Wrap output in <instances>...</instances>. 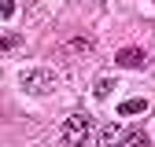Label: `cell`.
<instances>
[{
  "instance_id": "cell-9",
  "label": "cell",
  "mask_w": 155,
  "mask_h": 147,
  "mask_svg": "<svg viewBox=\"0 0 155 147\" xmlns=\"http://www.w3.org/2000/svg\"><path fill=\"white\" fill-rule=\"evenodd\" d=\"M122 147H151V140H148L144 133H137V136H129V140H122Z\"/></svg>"
},
{
  "instance_id": "cell-7",
  "label": "cell",
  "mask_w": 155,
  "mask_h": 147,
  "mask_svg": "<svg viewBox=\"0 0 155 147\" xmlns=\"http://www.w3.org/2000/svg\"><path fill=\"white\" fill-rule=\"evenodd\" d=\"M18 44H22V41H18L15 33H4V37H0V55H8V52H15Z\"/></svg>"
},
{
  "instance_id": "cell-2",
  "label": "cell",
  "mask_w": 155,
  "mask_h": 147,
  "mask_svg": "<svg viewBox=\"0 0 155 147\" xmlns=\"http://www.w3.org/2000/svg\"><path fill=\"white\" fill-rule=\"evenodd\" d=\"M18 85H22L26 96H48V92L55 88V74L33 66V70H22V74H18Z\"/></svg>"
},
{
  "instance_id": "cell-8",
  "label": "cell",
  "mask_w": 155,
  "mask_h": 147,
  "mask_svg": "<svg viewBox=\"0 0 155 147\" xmlns=\"http://www.w3.org/2000/svg\"><path fill=\"white\" fill-rule=\"evenodd\" d=\"M67 52H70V55H89V41H85V37H74Z\"/></svg>"
},
{
  "instance_id": "cell-4",
  "label": "cell",
  "mask_w": 155,
  "mask_h": 147,
  "mask_svg": "<svg viewBox=\"0 0 155 147\" xmlns=\"http://www.w3.org/2000/svg\"><path fill=\"white\" fill-rule=\"evenodd\" d=\"M114 59H118V66H129V70H137V66H144V48H118V55H114Z\"/></svg>"
},
{
  "instance_id": "cell-5",
  "label": "cell",
  "mask_w": 155,
  "mask_h": 147,
  "mask_svg": "<svg viewBox=\"0 0 155 147\" xmlns=\"http://www.w3.org/2000/svg\"><path fill=\"white\" fill-rule=\"evenodd\" d=\"M122 114H144V110H148V99H140V96H133V99H126L122 107Z\"/></svg>"
},
{
  "instance_id": "cell-10",
  "label": "cell",
  "mask_w": 155,
  "mask_h": 147,
  "mask_svg": "<svg viewBox=\"0 0 155 147\" xmlns=\"http://www.w3.org/2000/svg\"><path fill=\"white\" fill-rule=\"evenodd\" d=\"M0 15L11 18V15H15V0H0Z\"/></svg>"
},
{
  "instance_id": "cell-1",
  "label": "cell",
  "mask_w": 155,
  "mask_h": 147,
  "mask_svg": "<svg viewBox=\"0 0 155 147\" xmlns=\"http://www.w3.org/2000/svg\"><path fill=\"white\" fill-rule=\"evenodd\" d=\"M92 136V114L89 110H78V114H70L59 129V147H85Z\"/></svg>"
},
{
  "instance_id": "cell-3",
  "label": "cell",
  "mask_w": 155,
  "mask_h": 147,
  "mask_svg": "<svg viewBox=\"0 0 155 147\" xmlns=\"http://www.w3.org/2000/svg\"><path fill=\"white\" fill-rule=\"evenodd\" d=\"M122 133H126V129H122L118 121H107V125L100 129V133H96V143H100V147H118V143L126 140Z\"/></svg>"
},
{
  "instance_id": "cell-6",
  "label": "cell",
  "mask_w": 155,
  "mask_h": 147,
  "mask_svg": "<svg viewBox=\"0 0 155 147\" xmlns=\"http://www.w3.org/2000/svg\"><path fill=\"white\" fill-rule=\"evenodd\" d=\"M111 92H114V77H100V81L92 85V96H96V99H107Z\"/></svg>"
}]
</instances>
